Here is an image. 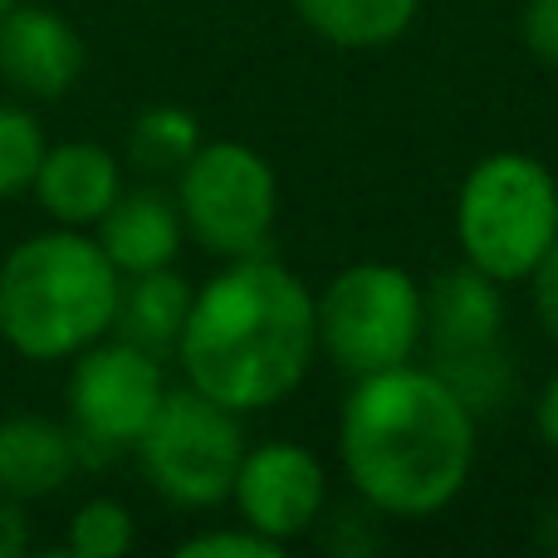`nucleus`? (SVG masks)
I'll return each instance as SVG.
<instances>
[{"instance_id": "obj_11", "label": "nucleus", "mask_w": 558, "mask_h": 558, "mask_svg": "<svg viewBox=\"0 0 558 558\" xmlns=\"http://www.w3.org/2000/svg\"><path fill=\"white\" fill-rule=\"evenodd\" d=\"M29 192L54 226L94 231L108 216V206L123 196V162L113 157V147L88 143V137L49 143Z\"/></svg>"}, {"instance_id": "obj_14", "label": "nucleus", "mask_w": 558, "mask_h": 558, "mask_svg": "<svg viewBox=\"0 0 558 558\" xmlns=\"http://www.w3.org/2000/svg\"><path fill=\"white\" fill-rule=\"evenodd\" d=\"M94 241L104 245V255L113 260L118 275L167 270V265H177L182 241H186L177 196L157 192V186H133V192L123 186V196L94 226Z\"/></svg>"}, {"instance_id": "obj_3", "label": "nucleus", "mask_w": 558, "mask_h": 558, "mask_svg": "<svg viewBox=\"0 0 558 558\" xmlns=\"http://www.w3.org/2000/svg\"><path fill=\"white\" fill-rule=\"evenodd\" d=\"M123 275L88 231L25 235L0 260V338L29 363H69L113 333Z\"/></svg>"}, {"instance_id": "obj_13", "label": "nucleus", "mask_w": 558, "mask_h": 558, "mask_svg": "<svg viewBox=\"0 0 558 558\" xmlns=\"http://www.w3.org/2000/svg\"><path fill=\"white\" fill-rule=\"evenodd\" d=\"M78 465H84V451L69 422L35 412L0 416V495L20 505L49 500L74 481Z\"/></svg>"}, {"instance_id": "obj_8", "label": "nucleus", "mask_w": 558, "mask_h": 558, "mask_svg": "<svg viewBox=\"0 0 558 558\" xmlns=\"http://www.w3.org/2000/svg\"><path fill=\"white\" fill-rule=\"evenodd\" d=\"M69 363L74 367H69L64 383V402L84 461L88 456L104 461V456L133 451L167 397L162 357L108 333L98 343H88L84 353H74Z\"/></svg>"}, {"instance_id": "obj_9", "label": "nucleus", "mask_w": 558, "mask_h": 558, "mask_svg": "<svg viewBox=\"0 0 558 558\" xmlns=\"http://www.w3.org/2000/svg\"><path fill=\"white\" fill-rule=\"evenodd\" d=\"M231 505L241 524L275 539L279 549H289V544L304 539L324 520L328 471L318 461V451H308L299 441L245 446L241 471H235V485H231Z\"/></svg>"}, {"instance_id": "obj_20", "label": "nucleus", "mask_w": 558, "mask_h": 558, "mask_svg": "<svg viewBox=\"0 0 558 558\" xmlns=\"http://www.w3.org/2000/svg\"><path fill=\"white\" fill-rule=\"evenodd\" d=\"M133 544H137V520L113 495L84 500L64 534V549L78 558H123V554H133Z\"/></svg>"}, {"instance_id": "obj_5", "label": "nucleus", "mask_w": 558, "mask_h": 558, "mask_svg": "<svg viewBox=\"0 0 558 558\" xmlns=\"http://www.w3.org/2000/svg\"><path fill=\"white\" fill-rule=\"evenodd\" d=\"M318 353L348 377L416 363L426 348L422 279L392 260H357L314 294Z\"/></svg>"}, {"instance_id": "obj_21", "label": "nucleus", "mask_w": 558, "mask_h": 558, "mask_svg": "<svg viewBox=\"0 0 558 558\" xmlns=\"http://www.w3.org/2000/svg\"><path fill=\"white\" fill-rule=\"evenodd\" d=\"M177 554L182 558H279L275 539H265V534H255L251 524H221V530H202V534H186L182 544H177Z\"/></svg>"}, {"instance_id": "obj_24", "label": "nucleus", "mask_w": 558, "mask_h": 558, "mask_svg": "<svg viewBox=\"0 0 558 558\" xmlns=\"http://www.w3.org/2000/svg\"><path fill=\"white\" fill-rule=\"evenodd\" d=\"M29 549V520H25V505L0 495V558H20Z\"/></svg>"}, {"instance_id": "obj_2", "label": "nucleus", "mask_w": 558, "mask_h": 558, "mask_svg": "<svg viewBox=\"0 0 558 558\" xmlns=\"http://www.w3.org/2000/svg\"><path fill=\"white\" fill-rule=\"evenodd\" d=\"M186 383L231 412H270L308 377L318 357L314 289L270 255L226 260L192 294L182 343Z\"/></svg>"}, {"instance_id": "obj_26", "label": "nucleus", "mask_w": 558, "mask_h": 558, "mask_svg": "<svg viewBox=\"0 0 558 558\" xmlns=\"http://www.w3.org/2000/svg\"><path fill=\"white\" fill-rule=\"evenodd\" d=\"M10 5H15V0H0V15H5V10H10Z\"/></svg>"}, {"instance_id": "obj_18", "label": "nucleus", "mask_w": 558, "mask_h": 558, "mask_svg": "<svg viewBox=\"0 0 558 558\" xmlns=\"http://www.w3.org/2000/svg\"><path fill=\"white\" fill-rule=\"evenodd\" d=\"M45 128L25 98H0V202L29 192L35 172L45 162Z\"/></svg>"}, {"instance_id": "obj_23", "label": "nucleus", "mask_w": 558, "mask_h": 558, "mask_svg": "<svg viewBox=\"0 0 558 558\" xmlns=\"http://www.w3.org/2000/svg\"><path fill=\"white\" fill-rule=\"evenodd\" d=\"M524 284H530L534 318H539V328L558 343V241L544 251V260L534 265V275L524 279Z\"/></svg>"}, {"instance_id": "obj_12", "label": "nucleus", "mask_w": 558, "mask_h": 558, "mask_svg": "<svg viewBox=\"0 0 558 558\" xmlns=\"http://www.w3.org/2000/svg\"><path fill=\"white\" fill-rule=\"evenodd\" d=\"M426 299V348L436 357L490 348L505 333V284L475 265L441 270L432 284H422Z\"/></svg>"}, {"instance_id": "obj_4", "label": "nucleus", "mask_w": 558, "mask_h": 558, "mask_svg": "<svg viewBox=\"0 0 558 558\" xmlns=\"http://www.w3.org/2000/svg\"><path fill=\"white\" fill-rule=\"evenodd\" d=\"M558 241V177L534 153H490L465 172L456 192V245L461 260L524 284Z\"/></svg>"}, {"instance_id": "obj_25", "label": "nucleus", "mask_w": 558, "mask_h": 558, "mask_svg": "<svg viewBox=\"0 0 558 558\" xmlns=\"http://www.w3.org/2000/svg\"><path fill=\"white\" fill-rule=\"evenodd\" d=\"M534 426H539V441L558 456V373L539 387V397H534Z\"/></svg>"}, {"instance_id": "obj_7", "label": "nucleus", "mask_w": 558, "mask_h": 558, "mask_svg": "<svg viewBox=\"0 0 558 558\" xmlns=\"http://www.w3.org/2000/svg\"><path fill=\"white\" fill-rule=\"evenodd\" d=\"M172 182L186 235L206 255L241 260L270 245L279 221V177L251 143H202Z\"/></svg>"}, {"instance_id": "obj_22", "label": "nucleus", "mask_w": 558, "mask_h": 558, "mask_svg": "<svg viewBox=\"0 0 558 558\" xmlns=\"http://www.w3.org/2000/svg\"><path fill=\"white\" fill-rule=\"evenodd\" d=\"M520 39L539 64L558 69V0H524L520 10Z\"/></svg>"}, {"instance_id": "obj_1", "label": "nucleus", "mask_w": 558, "mask_h": 558, "mask_svg": "<svg viewBox=\"0 0 558 558\" xmlns=\"http://www.w3.org/2000/svg\"><path fill=\"white\" fill-rule=\"evenodd\" d=\"M481 416L436 367L353 377L338 412V461L357 500L387 520H432L461 500L475 471Z\"/></svg>"}, {"instance_id": "obj_10", "label": "nucleus", "mask_w": 558, "mask_h": 558, "mask_svg": "<svg viewBox=\"0 0 558 558\" xmlns=\"http://www.w3.org/2000/svg\"><path fill=\"white\" fill-rule=\"evenodd\" d=\"M88 64L84 35L39 0H15L0 15V84L25 104H54Z\"/></svg>"}, {"instance_id": "obj_17", "label": "nucleus", "mask_w": 558, "mask_h": 558, "mask_svg": "<svg viewBox=\"0 0 558 558\" xmlns=\"http://www.w3.org/2000/svg\"><path fill=\"white\" fill-rule=\"evenodd\" d=\"M202 123L182 104H153L128 128V162L143 177H177L202 147Z\"/></svg>"}, {"instance_id": "obj_16", "label": "nucleus", "mask_w": 558, "mask_h": 558, "mask_svg": "<svg viewBox=\"0 0 558 558\" xmlns=\"http://www.w3.org/2000/svg\"><path fill=\"white\" fill-rule=\"evenodd\" d=\"M294 10L333 49H387L412 29L422 0H294Z\"/></svg>"}, {"instance_id": "obj_15", "label": "nucleus", "mask_w": 558, "mask_h": 558, "mask_svg": "<svg viewBox=\"0 0 558 558\" xmlns=\"http://www.w3.org/2000/svg\"><path fill=\"white\" fill-rule=\"evenodd\" d=\"M192 294L196 289L177 275V265L147 270V275H123L113 333L147 348V353H157V357H172L177 343H182L186 314H192Z\"/></svg>"}, {"instance_id": "obj_6", "label": "nucleus", "mask_w": 558, "mask_h": 558, "mask_svg": "<svg viewBox=\"0 0 558 558\" xmlns=\"http://www.w3.org/2000/svg\"><path fill=\"white\" fill-rule=\"evenodd\" d=\"M133 456L162 500L177 510H216L231 500L235 471L245 456L241 412L221 407L216 397L186 387H167L157 416L137 436Z\"/></svg>"}, {"instance_id": "obj_19", "label": "nucleus", "mask_w": 558, "mask_h": 558, "mask_svg": "<svg viewBox=\"0 0 558 558\" xmlns=\"http://www.w3.org/2000/svg\"><path fill=\"white\" fill-rule=\"evenodd\" d=\"M436 373L461 392V402L471 407L475 416L481 412H500L514 392V367L510 353L500 343L490 348H471V353H451V357H436Z\"/></svg>"}]
</instances>
